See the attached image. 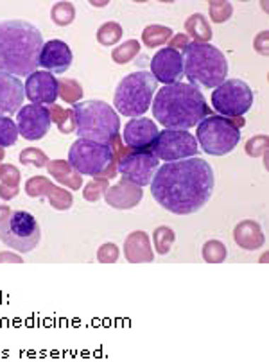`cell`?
I'll return each instance as SVG.
<instances>
[{"label":"cell","mask_w":269,"mask_h":362,"mask_svg":"<svg viewBox=\"0 0 269 362\" xmlns=\"http://www.w3.org/2000/svg\"><path fill=\"white\" fill-rule=\"evenodd\" d=\"M49 110L42 105L22 106L16 113V127L25 140H42L50 127Z\"/></svg>","instance_id":"obj_14"},{"label":"cell","mask_w":269,"mask_h":362,"mask_svg":"<svg viewBox=\"0 0 269 362\" xmlns=\"http://www.w3.org/2000/svg\"><path fill=\"white\" fill-rule=\"evenodd\" d=\"M20 170L11 163L0 165V197L4 201L15 199L20 194Z\"/></svg>","instance_id":"obj_24"},{"label":"cell","mask_w":269,"mask_h":362,"mask_svg":"<svg viewBox=\"0 0 269 362\" xmlns=\"http://www.w3.org/2000/svg\"><path fill=\"white\" fill-rule=\"evenodd\" d=\"M42 239L38 221L25 210L11 212V216L0 224V240L18 253H29Z\"/></svg>","instance_id":"obj_9"},{"label":"cell","mask_w":269,"mask_h":362,"mask_svg":"<svg viewBox=\"0 0 269 362\" xmlns=\"http://www.w3.org/2000/svg\"><path fill=\"white\" fill-rule=\"evenodd\" d=\"M140 52V43L139 40H127V42L120 43L117 49H113L112 59L117 65H126V63L133 62Z\"/></svg>","instance_id":"obj_31"},{"label":"cell","mask_w":269,"mask_h":362,"mask_svg":"<svg viewBox=\"0 0 269 362\" xmlns=\"http://www.w3.org/2000/svg\"><path fill=\"white\" fill-rule=\"evenodd\" d=\"M151 185L154 201L167 212L190 216L201 210L214 194V169L203 158H185L158 167Z\"/></svg>","instance_id":"obj_1"},{"label":"cell","mask_w":269,"mask_h":362,"mask_svg":"<svg viewBox=\"0 0 269 362\" xmlns=\"http://www.w3.org/2000/svg\"><path fill=\"white\" fill-rule=\"evenodd\" d=\"M212 106L219 115L234 119L244 117V113L253 106V90L241 79H228L212 92Z\"/></svg>","instance_id":"obj_10"},{"label":"cell","mask_w":269,"mask_h":362,"mask_svg":"<svg viewBox=\"0 0 269 362\" xmlns=\"http://www.w3.org/2000/svg\"><path fill=\"white\" fill-rule=\"evenodd\" d=\"M25 194L29 197H38V199H47L49 204L54 210H59V212H65L72 206L74 197L70 194V190L62 189V187L54 185L52 181H49V177L45 176H33L25 181V187H23Z\"/></svg>","instance_id":"obj_13"},{"label":"cell","mask_w":269,"mask_h":362,"mask_svg":"<svg viewBox=\"0 0 269 362\" xmlns=\"http://www.w3.org/2000/svg\"><path fill=\"white\" fill-rule=\"evenodd\" d=\"M9 216H11V209H9L8 204H0V224L4 223Z\"/></svg>","instance_id":"obj_43"},{"label":"cell","mask_w":269,"mask_h":362,"mask_svg":"<svg viewBox=\"0 0 269 362\" xmlns=\"http://www.w3.org/2000/svg\"><path fill=\"white\" fill-rule=\"evenodd\" d=\"M253 49L262 56L269 54V31L258 33L257 38H255V42H253Z\"/></svg>","instance_id":"obj_40"},{"label":"cell","mask_w":269,"mask_h":362,"mask_svg":"<svg viewBox=\"0 0 269 362\" xmlns=\"http://www.w3.org/2000/svg\"><path fill=\"white\" fill-rule=\"evenodd\" d=\"M203 260L207 264H223L227 260V246L221 240H207L203 244Z\"/></svg>","instance_id":"obj_33"},{"label":"cell","mask_w":269,"mask_h":362,"mask_svg":"<svg viewBox=\"0 0 269 362\" xmlns=\"http://www.w3.org/2000/svg\"><path fill=\"white\" fill-rule=\"evenodd\" d=\"M174 240H176V233H174L173 228L169 226H158L153 231V244L154 251L158 255H167L173 247Z\"/></svg>","instance_id":"obj_29"},{"label":"cell","mask_w":269,"mask_h":362,"mask_svg":"<svg viewBox=\"0 0 269 362\" xmlns=\"http://www.w3.org/2000/svg\"><path fill=\"white\" fill-rule=\"evenodd\" d=\"M158 133H160V129L153 120L139 117V119H131L124 126L122 142L124 146L133 151H149L156 140Z\"/></svg>","instance_id":"obj_17"},{"label":"cell","mask_w":269,"mask_h":362,"mask_svg":"<svg viewBox=\"0 0 269 362\" xmlns=\"http://www.w3.org/2000/svg\"><path fill=\"white\" fill-rule=\"evenodd\" d=\"M153 117L166 129H190L212 115L203 92L188 83H173L161 86L154 95Z\"/></svg>","instance_id":"obj_2"},{"label":"cell","mask_w":269,"mask_h":362,"mask_svg":"<svg viewBox=\"0 0 269 362\" xmlns=\"http://www.w3.org/2000/svg\"><path fill=\"white\" fill-rule=\"evenodd\" d=\"M142 199V187L134 185L126 177H122L115 185L108 187L106 192H104V201L108 203V206H112L115 210H131L134 206H139Z\"/></svg>","instance_id":"obj_19"},{"label":"cell","mask_w":269,"mask_h":362,"mask_svg":"<svg viewBox=\"0 0 269 362\" xmlns=\"http://www.w3.org/2000/svg\"><path fill=\"white\" fill-rule=\"evenodd\" d=\"M151 74L156 83L173 85L183 77V56L178 50L164 47L153 56L151 62Z\"/></svg>","instance_id":"obj_16"},{"label":"cell","mask_w":269,"mask_h":362,"mask_svg":"<svg viewBox=\"0 0 269 362\" xmlns=\"http://www.w3.org/2000/svg\"><path fill=\"white\" fill-rule=\"evenodd\" d=\"M234 240L244 251H257L264 246L265 237L257 221H241L234 228Z\"/></svg>","instance_id":"obj_22"},{"label":"cell","mask_w":269,"mask_h":362,"mask_svg":"<svg viewBox=\"0 0 269 362\" xmlns=\"http://www.w3.org/2000/svg\"><path fill=\"white\" fill-rule=\"evenodd\" d=\"M43 36L25 20L0 22V72L15 77L31 76L38 70Z\"/></svg>","instance_id":"obj_3"},{"label":"cell","mask_w":269,"mask_h":362,"mask_svg":"<svg viewBox=\"0 0 269 362\" xmlns=\"http://www.w3.org/2000/svg\"><path fill=\"white\" fill-rule=\"evenodd\" d=\"M208 13H210V20L214 23H224L234 15V6L227 0H212L208 2Z\"/></svg>","instance_id":"obj_35"},{"label":"cell","mask_w":269,"mask_h":362,"mask_svg":"<svg viewBox=\"0 0 269 362\" xmlns=\"http://www.w3.org/2000/svg\"><path fill=\"white\" fill-rule=\"evenodd\" d=\"M4 262H8V264H22L23 258L20 257V255H16V253L2 251V253H0V264H4Z\"/></svg>","instance_id":"obj_42"},{"label":"cell","mask_w":269,"mask_h":362,"mask_svg":"<svg viewBox=\"0 0 269 362\" xmlns=\"http://www.w3.org/2000/svg\"><path fill=\"white\" fill-rule=\"evenodd\" d=\"M50 18L58 28H67L76 18V8L72 2H58L50 9Z\"/></svg>","instance_id":"obj_32"},{"label":"cell","mask_w":269,"mask_h":362,"mask_svg":"<svg viewBox=\"0 0 269 362\" xmlns=\"http://www.w3.org/2000/svg\"><path fill=\"white\" fill-rule=\"evenodd\" d=\"M69 163L81 176L106 177L112 180L117 176V162L110 147L92 140H76L70 146Z\"/></svg>","instance_id":"obj_8"},{"label":"cell","mask_w":269,"mask_h":362,"mask_svg":"<svg viewBox=\"0 0 269 362\" xmlns=\"http://www.w3.org/2000/svg\"><path fill=\"white\" fill-rule=\"evenodd\" d=\"M124 31H122V25L119 22H104L99 29H97V42L104 47H110V45H115V43L120 42L122 38Z\"/></svg>","instance_id":"obj_28"},{"label":"cell","mask_w":269,"mask_h":362,"mask_svg":"<svg viewBox=\"0 0 269 362\" xmlns=\"http://www.w3.org/2000/svg\"><path fill=\"white\" fill-rule=\"evenodd\" d=\"M188 43H190V38H188L187 35H181L180 33V35H173V38L169 40L167 47H169V49L178 50V52H183L185 47H187Z\"/></svg>","instance_id":"obj_41"},{"label":"cell","mask_w":269,"mask_h":362,"mask_svg":"<svg viewBox=\"0 0 269 362\" xmlns=\"http://www.w3.org/2000/svg\"><path fill=\"white\" fill-rule=\"evenodd\" d=\"M108 187H110V183H108L106 177H93L92 181H88V183L83 187V197H85L88 203H97V201L104 196Z\"/></svg>","instance_id":"obj_37"},{"label":"cell","mask_w":269,"mask_h":362,"mask_svg":"<svg viewBox=\"0 0 269 362\" xmlns=\"http://www.w3.org/2000/svg\"><path fill=\"white\" fill-rule=\"evenodd\" d=\"M185 31L187 36L196 43H208L212 38V28L207 16L201 13H194L185 20Z\"/></svg>","instance_id":"obj_25"},{"label":"cell","mask_w":269,"mask_h":362,"mask_svg":"<svg viewBox=\"0 0 269 362\" xmlns=\"http://www.w3.org/2000/svg\"><path fill=\"white\" fill-rule=\"evenodd\" d=\"M72 112L79 139L108 146L113 136L120 135L119 113L104 100H83L74 105Z\"/></svg>","instance_id":"obj_5"},{"label":"cell","mask_w":269,"mask_h":362,"mask_svg":"<svg viewBox=\"0 0 269 362\" xmlns=\"http://www.w3.org/2000/svg\"><path fill=\"white\" fill-rule=\"evenodd\" d=\"M23 90H25L27 99L31 100V105H56L58 79L47 70H36L31 76H27L25 83H23Z\"/></svg>","instance_id":"obj_15"},{"label":"cell","mask_w":269,"mask_h":362,"mask_svg":"<svg viewBox=\"0 0 269 362\" xmlns=\"http://www.w3.org/2000/svg\"><path fill=\"white\" fill-rule=\"evenodd\" d=\"M120 257L119 246L113 243H106L97 250V260L101 264H115Z\"/></svg>","instance_id":"obj_39"},{"label":"cell","mask_w":269,"mask_h":362,"mask_svg":"<svg viewBox=\"0 0 269 362\" xmlns=\"http://www.w3.org/2000/svg\"><path fill=\"white\" fill-rule=\"evenodd\" d=\"M58 97L67 105H77L83 99V86L76 79H58Z\"/></svg>","instance_id":"obj_30"},{"label":"cell","mask_w":269,"mask_h":362,"mask_svg":"<svg viewBox=\"0 0 269 362\" xmlns=\"http://www.w3.org/2000/svg\"><path fill=\"white\" fill-rule=\"evenodd\" d=\"M18 127L11 117L0 115V147H11L18 140Z\"/></svg>","instance_id":"obj_34"},{"label":"cell","mask_w":269,"mask_h":362,"mask_svg":"<svg viewBox=\"0 0 269 362\" xmlns=\"http://www.w3.org/2000/svg\"><path fill=\"white\" fill-rule=\"evenodd\" d=\"M158 167H160V160L151 151L131 149L126 156H122L119 160V163H117V173H120L122 177H126L131 183L144 189V187L149 185L151 181H153Z\"/></svg>","instance_id":"obj_12"},{"label":"cell","mask_w":269,"mask_h":362,"mask_svg":"<svg viewBox=\"0 0 269 362\" xmlns=\"http://www.w3.org/2000/svg\"><path fill=\"white\" fill-rule=\"evenodd\" d=\"M0 165H2V163H0Z\"/></svg>","instance_id":"obj_46"},{"label":"cell","mask_w":269,"mask_h":362,"mask_svg":"<svg viewBox=\"0 0 269 362\" xmlns=\"http://www.w3.org/2000/svg\"><path fill=\"white\" fill-rule=\"evenodd\" d=\"M47 110H49L50 122H54L58 126L59 133L70 135V133L76 132V119H74L72 110H65L58 105H50Z\"/></svg>","instance_id":"obj_27"},{"label":"cell","mask_w":269,"mask_h":362,"mask_svg":"<svg viewBox=\"0 0 269 362\" xmlns=\"http://www.w3.org/2000/svg\"><path fill=\"white\" fill-rule=\"evenodd\" d=\"M18 160L23 165L38 167V169L40 167H45L47 163H49V156H47L42 149H38V147H25L23 151H20Z\"/></svg>","instance_id":"obj_36"},{"label":"cell","mask_w":269,"mask_h":362,"mask_svg":"<svg viewBox=\"0 0 269 362\" xmlns=\"http://www.w3.org/2000/svg\"><path fill=\"white\" fill-rule=\"evenodd\" d=\"M156 88L158 83L151 72L139 70V72L127 74L115 88V97H113L115 108L113 110H117L124 117L139 119L151 110Z\"/></svg>","instance_id":"obj_6"},{"label":"cell","mask_w":269,"mask_h":362,"mask_svg":"<svg viewBox=\"0 0 269 362\" xmlns=\"http://www.w3.org/2000/svg\"><path fill=\"white\" fill-rule=\"evenodd\" d=\"M173 29L167 28V25L153 23V25H147L142 31V42L144 45L149 47V49H158V47L167 45L169 40L173 38Z\"/></svg>","instance_id":"obj_26"},{"label":"cell","mask_w":269,"mask_h":362,"mask_svg":"<svg viewBox=\"0 0 269 362\" xmlns=\"http://www.w3.org/2000/svg\"><path fill=\"white\" fill-rule=\"evenodd\" d=\"M124 257L130 264H149L154 260L153 246L146 231H133L124 240Z\"/></svg>","instance_id":"obj_21"},{"label":"cell","mask_w":269,"mask_h":362,"mask_svg":"<svg viewBox=\"0 0 269 362\" xmlns=\"http://www.w3.org/2000/svg\"><path fill=\"white\" fill-rule=\"evenodd\" d=\"M72 65V50L62 40H50L43 43L42 52L38 58V66H43L47 72L63 74Z\"/></svg>","instance_id":"obj_18"},{"label":"cell","mask_w":269,"mask_h":362,"mask_svg":"<svg viewBox=\"0 0 269 362\" xmlns=\"http://www.w3.org/2000/svg\"><path fill=\"white\" fill-rule=\"evenodd\" d=\"M244 117L228 119L223 115H210L198 124L196 140L205 153L212 156H224L237 147L241 140V127H244Z\"/></svg>","instance_id":"obj_7"},{"label":"cell","mask_w":269,"mask_h":362,"mask_svg":"<svg viewBox=\"0 0 269 362\" xmlns=\"http://www.w3.org/2000/svg\"><path fill=\"white\" fill-rule=\"evenodd\" d=\"M45 167L50 176L69 190H79L83 187V177L70 165L69 160H49Z\"/></svg>","instance_id":"obj_23"},{"label":"cell","mask_w":269,"mask_h":362,"mask_svg":"<svg viewBox=\"0 0 269 362\" xmlns=\"http://www.w3.org/2000/svg\"><path fill=\"white\" fill-rule=\"evenodd\" d=\"M183 56V76L188 85L196 88H217L227 81L228 59L217 47L210 43L190 42Z\"/></svg>","instance_id":"obj_4"},{"label":"cell","mask_w":269,"mask_h":362,"mask_svg":"<svg viewBox=\"0 0 269 362\" xmlns=\"http://www.w3.org/2000/svg\"><path fill=\"white\" fill-rule=\"evenodd\" d=\"M149 151L158 160H164L166 163L178 162V160L196 156L198 140L185 129H164L158 133Z\"/></svg>","instance_id":"obj_11"},{"label":"cell","mask_w":269,"mask_h":362,"mask_svg":"<svg viewBox=\"0 0 269 362\" xmlns=\"http://www.w3.org/2000/svg\"><path fill=\"white\" fill-rule=\"evenodd\" d=\"M244 149H246L248 156H251V158H258V156H262V154L269 149V139L265 135L251 136V139L246 142V146H244Z\"/></svg>","instance_id":"obj_38"},{"label":"cell","mask_w":269,"mask_h":362,"mask_svg":"<svg viewBox=\"0 0 269 362\" xmlns=\"http://www.w3.org/2000/svg\"><path fill=\"white\" fill-rule=\"evenodd\" d=\"M90 6H92V8H106L108 2L106 0H103V2H96V0H93V2H90Z\"/></svg>","instance_id":"obj_44"},{"label":"cell","mask_w":269,"mask_h":362,"mask_svg":"<svg viewBox=\"0 0 269 362\" xmlns=\"http://www.w3.org/2000/svg\"><path fill=\"white\" fill-rule=\"evenodd\" d=\"M25 90L18 77L0 72V115L11 117L23 106Z\"/></svg>","instance_id":"obj_20"},{"label":"cell","mask_w":269,"mask_h":362,"mask_svg":"<svg viewBox=\"0 0 269 362\" xmlns=\"http://www.w3.org/2000/svg\"><path fill=\"white\" fill-rule=\"evenodd\" d=\"M6 153H4V147H0V160H4Z\"/></svg>","instance_id":"obj_45"}]
</instances>
